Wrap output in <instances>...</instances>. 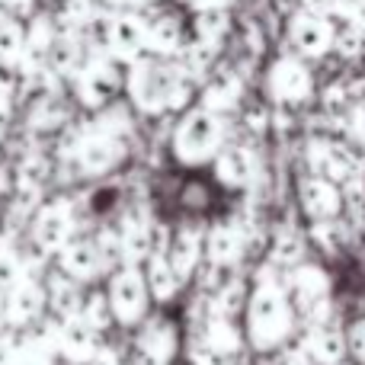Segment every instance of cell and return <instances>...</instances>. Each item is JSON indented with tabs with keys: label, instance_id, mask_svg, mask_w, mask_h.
Listing matches in <instances>:
<instances>
[{
	"label": "cell",
	"instance_id": "1",
	"mask_svg": "<svg viewBox=\"0 0 365 365\" xmlns=\"http://www.w3.org/2000/svg\"><path fill=\"white\" fill-rule=\"evenodd\" d=\"M125 87L145 113H164V109L182 106L192 96V74L182 61L177 64V58L145 55L128 64Z\"/></svg>",
	"mask_w": 365,
	"mask_h": 365
},
{
	"label": "cell",
	"instance_id": "2",
	"mask_svg": "<svg viewBox=\"0 0 365 365\" xmlns=\"http://www.w3.org/2000/svg\"><path fill=\"white\" fill-rule=\"evenodd\" d=\"M298 311L279 279H266L250 302V340L257 349H282L295 334Z\"/></svg>",
	"mask_w": 365,
	"mask_h": 365
},
{
	"label": "cell",
	"instance_id": "3",
	"mask_svg": "<svg viewBox=\"0 0 365 365\" xmlns=\"http://www.w3.org/2000/svg\"><path fill=\"white\" fill-rule=\"evenodd\" d=\"M221 148H225V119H221V113L199 106L182 115L177 135H173V151H177L180 160L205 164V160L218 158Z\"/></svg>",
	"mask_w": 365,
	"mask_h": 365
},
{
	"label": "cell",
	"instance_id": "4",
	"mask_svg": "<svg viewBox=\"0 0 365 365\" xmlns=\"http://www.w3.org/2000/svg\"><path fill=\"white\" fill-rule=\"evenodd\" d=\"M289 298L295 304L298 317H304L308 324H327L334 314V285L330 276L324 272V266L317 263H295L285 279Z\"/></svg>",
	"mask_w": 365,
	"mask_h": 365
},
{
	"label": "cell",
	"instance_id": "5",
	"mask_svg": "<svg viewBox=\"0 0 365 365\" xmlns=\"http://www.w3.org/2000/svg\"><path fill=\"white\" fill-rule=\"evenodd\" d=\"M103 45L106 55H113L122 64H135L138 58L148 55V13L125 6L106 16L103 26Z\"/></svg>",
	"mask_w": 365,
	"mask_h": 365
},
{
	"label": "cell",
	"instance_id": "6",
	"mask_svg": "<svg viewBox=\"0 0 365 365\" xmlns=\"http://www.w3.org/2000/svg\"><path fill=\"white\" fill-rule=\"evenodd\" d=\"M266 93L279 106H302L314 96V74L298 55H282L266 71Z\"/></svg>",
	"mask_w": 365,
	"mask_h": 365
},
{
	"label": "cell",
	"instance_id": "7",
	"mask_svg": "<svg viewBox=\"0 0 365 365\" xmlns=\"http://www.w3.org/2000/svg\"><path fill=\"white\" fill-rule=\"evenodd\" d=\"M125 83V74H122V61H115L113 55H90L87 61H81L74 74V87L77 96H81L87 106H103L109 103L119 87Z\"/></svg>",
	"mask_w": 365,
	"mask_h": 365
},
{
	"label": "cell",
	"instance_id": "8",
	"mask_svg": "<svg viewBox=\"0 0 365 365\" xmlns=\"http://www.w3.org/2000/svg\"><path fill=\"white\" fill-rule=\"evenodd\" d=\"M334 38L336 26L330 23V16H321L314 10H298L289 19V45L304 61H314V58H324L327 51H334Z\"/></svg>",
	"mask_w": 365,
	"mask_h": 365
},
{
	"label": "cell",
	"instance_id": "9",
	"mask_svg": "<svg viewBox=\"0 0 365 365\" xmlns=\"http://www.w3.org/2000/svg\"><path fill=\"white\" fill-rule=\"evenodd\" d=\"M298 199H302V208L311 221H336L346 212V199H343V186L321 173H311V177L302 180V189H298Z\"/></svg>",
	"mask_w": 365,
	"mask_h": 365
},
{
	"label": "cell",
	"instance_id": "10",
	"mask_svg": "<svg viewBox=\"0 0 365 365\" xmlns=\"http://www.w3.org/2000/svg\"><path fill=\"white\" fill-rule=\"evenodd\" d=\"M189 45V26L177 10H151L148 13V55L154 58H180Z\"/></svg>",
	"mask_w": 365,
	"mask_h": 365
},
{
	"label": "cell",
	"instance_id": "11",
	"mask_svg": "<svg viewBox=\"0 0 365 365\" xmlns=\"http://www.w3.org/2000/svg\"><path fill=\"white\" fill-rule=\"evenodd\" d=\"M308 160H311V170L327 177V180H334V182H340V186L362 173L359 158H356L346 145H340V141H327V138L311 141Z\"/></svg>",
	"mask_w": 365,
	"mask_h": 365
},
{
	"label": "cell",
	"instance_id": "12",
	"mask_svg": "<svg viewBox=\"0 0 365 365\" xmlns=\"http://www.w3.org/2000/svg\"><path fill=\"white\" fill-rule=\"evenodd\" d=\"M58 42V29L55 19L48 16H32L26 23V36H23V55H19V71L23 74H38L45 64H51V51Z\"/></svg>",
	"mask_w": 365,
	"mask_h": 365
},
{
	"label": "cell",
	"instance_id": "13",
	"mask_svg": "<svg viewBox=\"0 0 365 365\" xmlns=\"http://www.w3.org/2000/svg\"><path fill=\"white\" fill-rule=\"evenodd\" d=\"M302 349L308 353L311 365H346V336L334 324H311L302 340Z\"/></svg>",
	"mask_w": 365,
	"mask_h": 365
},
{
	"label": "cell",
	"instance_id": "14",
	"mask_svg": "<svg viewBox=\"0 0 365 365\" xmlns=\"http://www.w3.org/2000/svg\"><path fill=\"white\" fill-rule=\"evenodd\" d=\"M227 32V16L225 10H195V19L189 23V42L208 45V48L218 51L221 38Z\"/></svg>",
	"mask_w": 365,
	"mask_h": 365
},
{
	"label": "cell",
	"instance_id": "15",
	"mask_svg": "<svg viewBox=\"0 0 365 365\" xmlns=\"http://www.w3.org/2000/svg\"><path fill=\"white\" fill-rule=\"evenodd\" d=\"M250 177H253V154L247 148H221L218 180L225 186H244Z\"/></svg>",
	"mask_w": 365,
	"mask_h": 365
},
{
	"label": "cell",
	"instance_id": "16",
	"mask_svg": "<svg viewBox=\"0 0 365 365\" xmlns=\"http://www.w3.org/2000/svg\"><path fill=\"white\" fill-rule=\"evenodd\" d=\"M240 81H237V74H218L212 83L205 87V93H202V106L205 109H212V113H225V109H231L234 103L240 100Z\"/></svg>",
	"mask_w": 365,
	"mask_h": 365
},
{
	"label": "cell",
	"instance_id": "17",
	"mask_svg": "<svg viewBox=\"0 0 365 365\" xmlns=\"http://www.w3.org/2000/svg\"><path fill=\"white\" fill-rule=\"evenodd\" d=\"M23 36H26V26L19 23L16 16H0V64H13V68H19Z\"/></svg>",
	"mask_w": 365,
	"mask_h": 365
},
{
	"label": "cell",
	"instance_id": "18",
	"mask_svg": "<svg viewBox=\"0 0 365 365\" xmlns=\"http://www.w3.org/2000/svg\"><path fill=\"white\" fill-rule=\"evenodd\" d=\"M334 48L340 51L343 58H359V55H362V48H365V26H359V23H346L343 29H336Z\"/></svg>",
	"mask_w": 365,
	"mask_h": 365
},
{
	"label": "cell",
	"instance_id": "19",
	"mask_svg": "<svg viewBox=\"0 0 365 365\" xmlns=\"http://www.w3.org/2000/svg\"><path fill=\"white\" fill-rule=\"evenodd\" d=\"M343 336H346V353L356 365H365V314L353 317V321L343 327Z\"/></svg>",
	"mask_w": 365,
	"mask_h": 365
},
{
	"label": "cell",
	"instance_id": "20",
	"mask_svg": "<svg viewBox=\"0 0 365 365\" xmlns=\"http://www.w3.org/2000/svg\"><path fill=\"white\" fill-rule=\"evenodd\" d=\"M349 132H353V138H356V145L365 151V93L356 100V106H353V113H349Z\"/></svg>",
	"mask_w": 365,
	"mask_h": 365
},
{
	"label": "cell",
	"instance_id": "21",
	"mask_svg": "<svg viewBox=\"0 0 365 365\" xmlns=\"http://www.w3.org/2000/svg\"><path fill=\"white\" fill-rule=\"evenodd\" d=\"M336 13H340L346 23L365 26V0H336Z\"/></svg>",
	"mask_w": 365,
	"mask_h": 365
},
{
	"label": "cell",
	"instance_id": "22",
	"mask_svg": "<svg viewBox=\"0 0 365 365\" xmlns=\"http://www.w3.org/2000/svg\"><path fill=\"white\" fill-rule=\"evenodd\" d=\"M36 10V0H0V16H16L26 19Z\"/></svg>",
	"mask_w": 365,
	"mask_h": 365
},
{
	"label": "cell",
	"instance_id": "23",
	"mask_svg": "<svg viewBox=\"0 0 365 365\" xmlns=\"http://www.w3.org/2000/svg\"><path fill=\"white\" fill-rule=\"evenodd\" d=\"M234 0H192L195 10H227Z\"/></svg>",
	"mask_w": 365,
	"mask_h": 365
},
{
	"label": "cell",
	"instance_id": "24",
	"mask_svg": "<svg viewBox=\"0 0 365 365\" xmlns=\"http://www.w3.org/2000/svg\"><path fill=\"white\" fill-rule=\"evenodd\" d=\"M100 4H145V0H100Z\"/></svg>",
	"mask_w": 365,
	"mask_h": 365
}]
</instances>
